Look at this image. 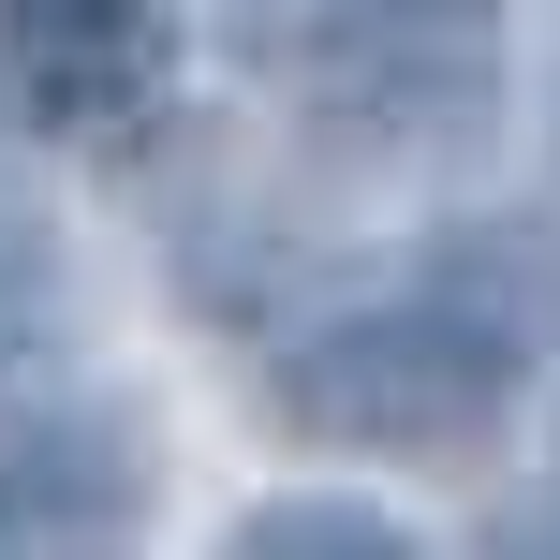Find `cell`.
Segmentation results:
<instances>
[{
  "label": "cell",
  "mask_w": 560,
  "mask_h": 560,
  "mask_svg": "<svg viewBox=\"0 0 560 560\" xmlns=\"http://www.w3.org/2000/svg\"><path fill=\"white\" fill-rule=\"evenodd\" d=\"M516 339L487 310H443V295H398V310H325L310 339H280L266 398L310 428V443H354V457H443V443H487L516 413Z\"/></svg>",
  "instance_id": "cell-1"
},
{
  "label": "cell",
  "mask_w": 560,
  "mask_h": 560,
  "mask_svg": "<svg viewBox=\"0 0 560 560\" xmlns=\"http://www.w3.org/2000/svg\"><path fill=\"white\" fill-rule=\"evenodd\" d=\"M0 30H15V74L45 118H133L163 104V15L148 0H0Z\"/></svg>",
  "instance_id": "cell-2"
},
{
  "label": "cell",
  "mask_w": 560,
  "mask_h": 560,
  "mask_svg": "<svg viewBox=\"0 0 560 560\" xmlns=\"http://www.w3.org/2000/svg\"><path fill=\"white\" fill-rule=\"evenodd\" d=\"M252 546H266V560H398L413 532H398L384 502H339V487H295V502H266V516H252Z\"/></svg>",
  "instance_id": "cell-3"
}]
</instances>
